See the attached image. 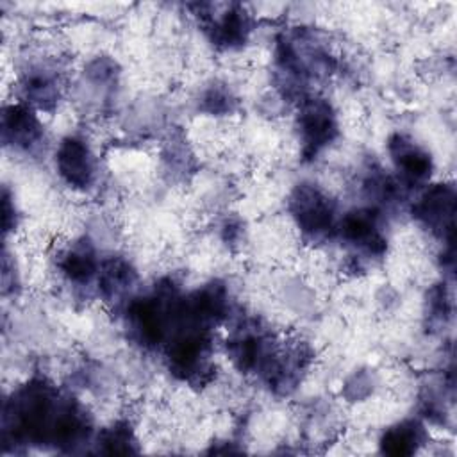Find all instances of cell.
Masks as SVG:
<instances>
[{
  "instance_id": "obj_7",
  "label": "cell",
  "mask_w": 457,
  "mask_h": 457,
  "mask_svg": "<svg viewBox=\"0 0 457 457\" xmlns=\"http://www.w3.org/2000/svg\"><path fill=\"white\" fill-rule=\"evenodd\" d=\"M337 228L343 241L370 255H382L386 250V239L380 234L378 212L375 209L361 207L346 212Z\"/></svg>"
},
{
  "instance_id": "obj_11",
  "label": "cell",
  "mask_w": 457,
  "mask_h": 457,
  "mask_svg": "<svg viewBox=\"0 0 457 457\" xmlns=\"http://www.w3.org/2000/svg\"><path fill=\"white\" fill-rule=\"evenodd\" d=\"M425 441V430L418 421H402L389 427L380 437V450L387 455H411Z\"/></svg>"
},
{
  "instance_id": "obj_10",
  "label": "cell",
  "mask_w": 457,
  "mask_h": 457,
  "mask_svg": "<svg viewBox=\"0 0 457 457\" xmlns=\"http://www.w3.org/2000/svg\"><path fill=\"white\" fill-rule=\"evenodd\" d=\"M61 273L75 284H87L98 271L95 250L87 241L73 243L59 259Z\"/></svg>"
},
{
  "instance_id": "obj_9",
  "label": "cell",
  "mask_w": 457,
  "mask_h": 457,
  "mask_svg": "<svg viewBox=\"0 0 457 457\" xmlns=\"http://www.w3.org/2000/svg\"><path fill=\"white\" fill-rule=\"evenodd\" d=\"M387 146H389V154L395 162V168L398 170L403 182H407L409 186H414V184L425 182L430 177L432 159L421 146H418L416 143H412L402 134L393 136Z\"/></svg>"
},
{
  "instance_id": "obj_14",
  "label": "cell",
  "mask_w": 457,
  "mask_h": 457,
  "mask_svg": "<svg viewBox=\"0 0 457 457\" xmlns=\"http://www.w3.org/2000/svg\"><path fill=\"white\" fill-rule=\"evenodd\" d=\"M23 93L27 102L41 109H50L57 100V84L48 73H30L23 80Z\"/></svg>"
},
{
  "instance_id": "obj_13",
  "label": "cell",
  "mask_w": 457,
  "mask_h": 457,
  "mask_svg": "<svg viewBox=\"0 0 457 457\" xmlns=\"http://www.w3.org/2000/svg\"><path fill=\"white\" fill-rule=\"evenodd\" d=\"M136 280V273L130 264L123 259L107 261L102 270H98V286L105 298H120L130 289Z\"/></svg>"
},
{
  "instance_id": "obj_8",
  "label": "cell",
  "mask_w": 457,
  "mask_h": 457,
  "mask_svg": "<svg viewBox=\"0 0 457 457\" xmlns=\"http://www.w3.org/2000/svg\"><path fill=\"white\" fill-rule=\"evenodd\" d=\"M455 211L453 187L446 184H436L428 187L421 198L414 204V216L432 230H448L452 234Z\"/></svg>"
},
{
  "instance_id": "obj_1",
  "label": "cell",
  "mask_w": 457,
  "mask_h": 457,
  "mask_svg": "<svg viewBox=\"0 0 457 457\" xmlns=\"http://www.w3.org/2000/svg\"><path fill=\"white\" fill-rule=\"evenodd\" d=\"M64 398L37 378L16 389L4 407L2 434L9 445H52Z\"/></svg>"
},
{
  "instance_id": "obj_4",
  "label": "cell",
  "mask_w": 457,
  "mask_h": 457,
  "mask_svg": "<svg viewBox=\"0 0 457 457\" xmlns=\"http://www.w3.org/2000/svg\"><path fill=\"white\" fill-rule=\"evenodd\" d=\"M300 141L305 159H314L337 136V116L325 98H309L302 104L300 116Z\"/></svg>"
},
{
  "instance_id": "obj_6",
  "label": "cell",
  "mask_w": 457,
  "mask_h": 457,
  "mask_svg": "<svg viewBox=\"0 0 457 457\" xmlns=\"http://www.w3.org/2000/svg\"><path fill=\"white\" fill-rule=\"evenodd\" d=\"M2 139L21 152L34 150L43 139V125L27 104H11L2 111Z\"/></svg>"
},
{
  "instance_id": "obj_2",
  "label": "cell",
  "mask_w": 457,
  "mask_h": 457,
  "mask_svg": "<svg viewBox=\"0 0 457 457\" xmlns=\"http://www.w3.org/2000/svg\"><path fill=\"white\" fill-rule=\"evenodd\" d=\"M179 300L171 282L157 286L152 295L132 300L127 307L130 336L145 348L159 346L170 336Z\"/></svg>"
},
{
  "instance_id": "obj_5",
  "label": "cell",
  "mask_w": 457,
  "mask_h": 457,
  "mask_svg": "<svg viewBox=\"0 0 457 457\" xmlns=\"http://www.w3.org/2000/svg\"><path fill=\"white\" fill-rule=\"evenodd\" d=\"M55 168L61 179L75 189H87L96 173V162L89 145L75 136H68L59 143Z\"/></svg>"
},
{
  "instance_id": "obj_12",
  "label": "cell",
  "mask_w": 457,
  "mask_h": 457,
  "mask_svg": "<svg viewBox=\"0 0 457 457\" xmlns=\"http://www.w3.org/2000/svg\"><path fill=\"white\" fill-rule=\"evenodd\" d=\"M250 27V16L241 7H232L220 20H214L212 39L218 45L232 48L246 41Z\"/></svg>"
},
{
  "instance_id": "obj_3",
  "label": "cell",
  "mask_w": 457,
  "mask_h": 457,
  "mask_svg": "<svg viewBox=\"0 0 457 457\" xmlns=\"http://www.w3.org/2000/svg\"><path fill=\"white\" fill-rule=\"evenodd\" d=\"M289 211L305 236L325 237L334 230L336 209L332 200L312 184H298L289 200Z\"/></svg>"
},
{
  "instance_id": "obj_15",
  "label": "cell",
  "mask_w": 457,
  "mask_h": 457,
  "mask_svg": "<svg viewBox=\"0 0 457 457\" xmlns=\"http://www.w3.org/2000/svg\"><path fill=\"white\" fill-rule=\"evenodd\" d=\"M98 450L102 453H132L137 452L136 439L127 421H118L104 430L98 437Z\"/></svg>"
}]
</instances>
